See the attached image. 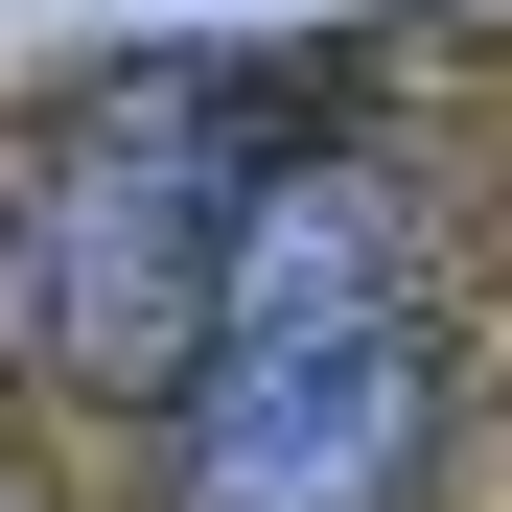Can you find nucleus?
<instances>
[{
	"mask_svg": "<svg viewBox=\"0 0 512 512\" xmlns=\"http://www.w3.org/2000/svg\"><path fill=\"white\" fill-rule=\"evenodd\" d=\"M443 256L373 163H280L187 303V512H419Z\"/></svg>",
	"mask_w": 512,
	"mask_h": 512,
	"instance_id": "nucleus-1",
	"label": "nucleus"
}]
</instances>
